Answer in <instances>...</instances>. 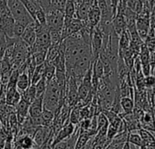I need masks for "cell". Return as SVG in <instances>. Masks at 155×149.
Here are the masks:
<instances>
[{
    "label": "cell",
    "mask_w": 155,
    "mask_h": 149,
    "mask_svg": "<svg viewBox=\"0 0 155 149\" xmlns=\"http://www.w3.org/2000/svg\"><path fill=\"white\" fill-rule=\"evenodd\" d=\"M7 6L15 22H19L25 26L35 22V19L27 12L20 0H7Z\"/></svg>",
    "instance_id": "cell-1"
},
{
    "label": "cell",
    "mask_w": 155,
    "mask_h": 149,
    "mask_svg": "<svg viewBox=\"0 0 155 149\" xmlns=\"http://www.w3.org/2000/svg\"><path fill=\"white\" fill-rule=\"evenodd\" d=\"M15 20L13 17L7 5L1 8L0 14V32L4 33L6 36L15 37L14 35Z\"/></svg>",
    "instance_id": "cell-2"
},
{
    "label": "cell",
    "mask_w": 155,
    "mask_h": 149,
    "mask_svg": "<svg viewBox=\"0 0 155 149\" xmlns=\"http://www.w3.org/2000/svg\"><path fill=\"white\" fill-rule=\"evenodd\" d=\"M46 15V25L48 29H57L62 30L64 28V11L51 8L45 12Z\"/></svg>",
    "instance_id": "cell-3"
},
{
    "label": "cell",
    "mask_w": 155,
    "mask_h": 149,
    "mask_svg": "<svg viewBox=\"0 0 155 149\" xmlns=\"http://www.w3.org/2000/svg\"><path fill=\"white\" fill-rule=\"evenodd\" d=\"M75 130V127L74 124H72L69 120L65 122V124L63 126V127L55 134V136L54 137V140H53V147L57 145L58 143L64 141L66 139H68L74 132Z\"/></svg>",
    "instance_id": "cell-4"
},
{
    "label": "cell",
    "mask_w": 155,
    "mask_h": 149,
    "mask_svg": "<svg viewBox=\"0 0 155 149\" xmlns=\"http://www.w3.org/2000/svg\"><path fill=\"white\" fill-rule=\"evenodd\" d=\"M51 137H54L52 127H38L33 136L35 144L37 147H40L45 142H46Z\"/></svg>",
    "instance_id": "cell-5"
},
{
    "label": "cell",
    "mask_w": 155,
    "mask_h": 149,
    "mask_svg": "<svg viewBox=\"0 0 155 149\" xmlns=\"http://www.w3.org/2000/svg\"><path fill=\"white\" fill-rule=\"evenodd\" d=\"M44 96L42 97H37L30 104L29 106V111H28V116L32 118L40 117L43 113L44 110Z\"/></svg>",
    "instance_id": "cell-6"
},
{
    "label": "cell",
    "mask_w": 155,
    "mask_h": 149,
    "mask_svg": "<svg viewBox=\"0 0 155 149\" xmlns=\"http://www.w3.org/2000/svg\"><path fill=\"white\" fill-rule=\"evenodd\" d=\"M29 106H30L29 104H27L25 101L21 99L18 102V104L15 107V115H16V117L20 126L24 123L25 118L28 117Z\"/></svg>",
    "instance_id": "cell-7"
},
{
    "label": "cell",
    "mask_w": 155,
    "mask_h": 149,
    "mask_svg": "<svg viewBox=\"0 0 155 149\" xmlns=\"http://www.w3.org/2000/svg\"><path fill=\"white\" fill-rule=\"evenodd\" d=\"M26 45L33 46L36 39V31H35V21L31 25H27L20 37Z\"/></svg>",
    "instance_id": "cell-8"
},
{
    "label": "cell",
    "mask_w": 155,
    "mask_h": 149,
    "mask_svg": "<svg viewBox=\"0 0 155 149\" xmlns=\"http://www.w3.org/2000/svg\"><path fill=\"white\" fill-rule=\"evenodd\" d=\"M21 100V93L17 90L16 87L6 89L5 94V104L8 106L15 107L18 102Z\"/></svg>",
    "instance_id": "cell-9"
},
{
    "label": "cell",
    "mask_w": 155,
    "mask_h": 149,
    "mask_svg": "<svg viewBox=\"0 0 155 149\" xmlns=\"http://www.w3.org/2000/svg\"><path fill=\"white\" fill-rule=\"evenodd\" d=\"M30 86H31V79H30L28 74L25 71L19 73L17 82H16L17 90L21 93V92L25 91V89H27Z\"/></svg>",
    "instance_id": "cell-10"
},
{
    "label": "cell",
    "mask_w": 155,
    "mask_h": 149,
    "mask_svg": "<svg viewBox=\"0 0 155 149\" xmlns=\"http://www.w3.org/2000/svg\"><path fill=\"white\" fill-rule=\"evenodd\" d=\"M121 107L123 109V112L125 114H131L134 112V109L135 107L134 99L131 97H121Z\"/></svg>",
    "instance_id": "cell-11"
},
{
    "label": "cell",
    "mask_w": 155,
    "mask_h": 149,
    "mask_svg": "<svg viewBox=\"0 0 155 149\" xmlns=\"http://www.w3.org/2000/svg\"><path fill=\"white\" fill-rule=\"evenodd\" d=\"M36 97V90L35 85H31L27 89L21 92V99L25 101L27 104H31Z\"/></svg>",
    "instance_id": "cell-12"
},
{
    "label": "cell",
    "mask_w": 155,
    "mask_h": 149,
    "mask_svg": "<svg viewBox=\"0 0 155 149\" xmlns=\"http://www.w3.org/2000/svg\"><path fill=\"white\" fill-rule=\"evenodd\" d=\"M46 53H47V50H39V51H36V52L32 53L30 55V59L37 66L42 65V64H44L45 62Z\"/></svg>",
    "instance_id": "cell-13"
},
{
    "label": "cell",
    "mask_w": 155,
    "mask_h": 149,
    "mask_svg": "<svg viewBox=\"0 0 155 149\" xmlns=\"http://www.w3.org/2000/svg\"><path fill=\"white\" fill-rule=\"evenodd\" d=\"M138 133L141 136V137L143 138V140L144 141L146 147L151 146V145H153V144L155 143V136L152 132H150V131L141 127L138 130Z\"/></svg>",
    "instance_id": "cell-14"
},
{
    "label": "cell",
    "mask_w": 155,
    "mask_h": 149,
    "mask_svg": "<svg viewBox=\"0 0 155 149\" xmlns=\"http://www.w3.org/2000/svg\"><path fill=\"white\" fill-rule=\"evenodd\" d=\"M128 142L130 144H133L134 146H137V147H139L141 148L146 147L144 141L143 140V138L141 137V136L139 135V133L130 132L129 133V137H128Z\"/></svg>",
    "instance_id": "cell-15"
},
{
    "label": "cell",
    "mask_w": 155,
    "mask_h": 149,
    "mask_svg": "<svg viewBox=\"0 0 155 149\" xmlns=\"http://www.w3.org/2000/svg\"><path fill=\"white\" fill-rule=\"evenodd\" d=\"M75 13H76V5L74 0H66L65 6H64V16L70 18H76Z\"/></svg>",
    "instance_id": "cell-16"
},
{
    "label": "cell",
    "mask_w": 155,
    "mask_h": 149,
    "mask_svg": "<svg viewBox=\"0 0 155 149\" xmlns=\"http://www.w3.org/2000/svg\"><path fill=\"white\" fill-rule=\"evenodd\" d=\"M55 76V66L53 64L45 62V70H44V77L46 82L52 80Z\"/></svg>",
    "instance_id": "cell-17"
},
{
    "label": "cell",
    "mask_w": 155,
    "mask_h": 149,
    "mask_svg": "<svg viewBox=\"0 0 155 149\" xmlns=\"http://www.w3.org/2000/svg\"><path fill=\"white\" fill-rule=\"evenodd\" d=\"M80 108L79 107H74L71 109L70 115H69V121L74 124V126H77L80 121H81V117H80Z\"/></svg>",
    "instance_id": "cell-18"
},
{
    "label": "cell",
    "mask_w": 155,
    "mask_h": 149,
    "mask_svg": "<svg viewBox=\"0 0 155 149\" xmlns=\"http://www.w3.org/2000/svg\"><path fill=\"white\" fill-rule=\"evenodd\" d=\"M46 86H47V82L45 80V78L43 76L35 85V90H36V97H42L44 96L45 89H46Z\"/></svg>",
    "instance_id": "cell-19"
},
{
    "label": "cell",
    "mask_w": 155,
    "mask_h": 149,
    "mask_svg": "<svg viewBox=\"0 0 155 149\" xmlns=\"http://www.w3.org/2000/svg\"><path fill=\"white\" fill-rule=\"evenodd\" d=\"M35 21H36L40 25H46V15H45V10L42 7H39L36 10Z\"/></svg>",
    "instance_id": "cell-20"
},
{
    "label": "cell",
    "mask_w": 155,
    "mask_h": 149,
    "mask_svg": "<svg viewBox=\"0 0 155 149\" xmlns=\"http://www.w3.org/2000/svg\"><path fill=\"white\" fill-rule=\"evenodd\" d=\"M143 82H144V86L145 88H149V89H153L155 88V76L154 75H148L145 76L143 78Z\"/></svg>",
    "instance_id": "cell-21"
},
{
    "label": "cell",
    "mask_w": 155,
    "mask_h": 149,
    "mask_svg": "<svg viewBox=\"0 0 155 149\" xmlns=\"http://www.w3.org/2000/svg\"><path fill=\"white\" fill-rule=\"evenodd\" d=\"M25 25H24L23 24L19 23V22H15V27H14V35L15 37H21V36L23 35L25 29Z\"/></svg>",
    "instance_id": "cell-22"
},
{
    "label": "cell",
    "mask_w": 155,
    "mask_h": 149,
    "mask_svg": "<svg viewBox=\"0 0 155 149\" xmlns=\"http://www.w3.org/2000/svg\"><path fill=\"white\" fill-rule=\"evenodd\" d=\"M122 149H131V147H130V143L129 142H125L124 144V147Z\"/></svg>",
    "instance_id": "cell-23"
},
{
    "label": "cell",
    "mask_w": 155,
    "mask_h": 149,
    "mask_svg": "<svg viewBox=\"0 0 155 149\" xmlns=\"http://www.w3.org/2000/svg\"><path fill=\"white\" fill-rule=\"evenodd\" d=\"M2 129H3V124H2V122L0 120V130H2Z\"/></svg>",
    "instance_id": "cell-24"
},
{
    "label": "cell",
    "mask_w": 155,
    "mask_h": 149,
    "mask_svg": "<svg viewBox=\"0 0 155 149\" xmlns=\"http://www.w3.org/2000/svg\"><path fill=\"white\" fill-rule=\"evenodd\" d=\"M15 149H21V148H20L19 147H15Z\"/></svg>",
    "instance_id": "cell-25"
},
{
    "label": "cell",
    "mask_w": 155,
    "mask_h": 149,
    "mask_svg": "<svg viewBox=\"0 0 155 149\" xmlns=\"http://www.w3.org/2000/svg\"><path fill=\"white\" fill-rule=\"evenodd\" d=\"M120 3H121V0H120Z\"/></svg>",
    "instance_id": "cell-26"
}]
</instances>
